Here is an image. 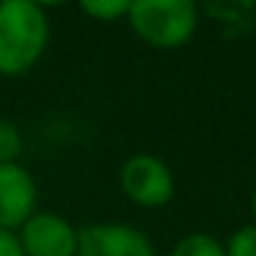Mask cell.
Segmentation results:
<instances>
[{"instance_id":"9","label":"cell","mask_w":256,"mask_h":256,"mask_svg":"<svg viewBox=\"0 0 256 256\" xmlns=\"http://www.w3.org/2000/svg\"><path fill=\"white\" fill-rule=\"evenodd\" d=\"M22 152H25L22 130H20L14 122H8V118H0V166L20 162Z\"/></svg>"},{"instance_id":"10","label":"cell","mask_w":256,"mask_h":256,"mask_svg":"<svg viewBox=\"0 0 256 256\" xmlns=\"http://www.w3.org/2000/svg\"><path fill=\"white\" fill-rule=\"evenodd\" d=\"M223 250H226V256H256V223H245V226L234 228L223 240Z\"/></svg>"},{"instance_id":"5","label":"cell","mask_w":256,"mask_h":256,"mask_svg":"<svg viewBox=\"0 0 256 256\" xmlns=\"http://www.w3.org/2000/svg\"><path fill=\"white\" fill-rule=\"evenodd\" d=\"M78 256H157L149 234L127 223H91L78 234Z\"/></svg>"},{"instance_id":"12","label":"cell","mask_w":256,"mask_h":256,"mask_svg":"<svg viewBox=\"0 0 256 256\" xmlns=\"http://www.w3.org/2000/svg\"><path fill=\"white\" fill-rule=\"evenodd\" d=\"M250 215H254V223H256V188L250 193Z\"/></svg>"},{"instance_id":"6","label":"cell","mask_w":256,"mask_h":256,"mask_svg":"<svg viewBox=\"0 0 256 256\" xmlns=\"http://www.w3.org/2000/svg\"><path fill=\"white\" fill-rule=\"evenodd\" d=\"M39 188L22 162L0 166V228L20 232L25 220L36 212Z\"/></svg>"},{"instance_id":"11","label":"cell","mask_w":256,"mask_h":256,"mask_svg":"<svg viewBox=\"0 0 256 256\" xmlns=\"http://www.w3.org/2000/svg\"><path fill=\"white\" fill-rule=\"evenodd\" d=\"M0 256H25L22 245H20L17 232H8V228H0Z\"/></svg>"},{"instance_id":"4","label":"cell","mask_w":256,"mask_h":256,"mask_svg":"<svg viewBox=\"0 0 256 256\" xmlns=\"http://www.w3.org/2000/svg\"><path fill=\"white\" fill-rule=\"evenodd\" d=\"M78 234L80 228L64 215L36 210L20 226L17 237L25 256H78Z\"/></svg>"},{"instance_id":"3","label":"cell","mask_w":256,"mask_h":256,"mask_svg":"<svg viewBox=\"0 0 256 256\" xmlns=\"http://www.w3.org/2000/svg\"><path fill=\"white\" fill-rule=\"evenodd\" d=\"M118 188L130 204L140 206V210H160L174 201L176 179L162 157L138 152V154L127 157L118 168Z\"/></svg>"},{"instance_id":"2","label":"cell","mask_w":256,"mask_h":256,"mask_svg":"<svg viewBox=\"0 0 256 256\" xmlns=\"http://www.w3.org/2000/svg\"><path fill=\"white\" fill-rule=\"evenodd\" d=\"M127 22L144 44L154 50H179L196 36L201 12L190 0H135Z\"/></svg>"},{"instance_id":"7","label":"cell","mask_w":256,"mask_h":256,"mask_svg":"<svg viewBox=\"0 0 256 256\" xmlns=\"http://www.w3.org/2000/svg\"><path fill=\"white\" fill-rule=\"evenodd\" d=\"M168 256H226L223 240L210 232H190L171 245Z\"/></svg>"},{"instance_id":"1","label":"cell","mask_w":256,"mask_h":256,"mask_svg":"<svg viewBox=\"0 0 256 256\" xmlns=\"http://www.w3.org/2000/svg\"><path fill=\"white\" fill-rule=\"evenodd\" d=\"M50 47V17L34 0L0 3V78H22Z\"/></svg>"},{"instance_id":"8","label":"cell","mask_w":256,"mask_h":256,"mask_svg":"<svg viewBox=\"0 0 256 256\" xmlns=\"http://www.w3.org/2000/svg\"><path fill=\"white\" fill-rule=\"evenodd\" d=\"M80 12L96 22H118V20H127L130 0H83Z\"/></svg>"}]
</instances>
